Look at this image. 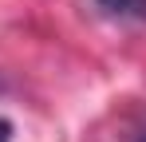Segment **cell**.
Returning <instances> with one entry per match:
<instances>
[{
    "mask_svg": "<svg viewBox=\"0 0 146 142\" xmlns=\"http://www.w3.org/2000/svg\"><path fill=\"white\" fill-rule=\"evenodd\" d=\"M95 8L111 20H146V0H95Z\"/></svg>",
    "mask_w": 146,
    "mask_h": 142,
    "instance_id": "obj_1",
    "label": "cell"
},
{
    "mask_svg": "<svg viewBox=\"0 0 146 142\" xmlns=\"http://www.w3.org/2000/svg\"><path fill=\"white\" fill-rule=\"evenodd\" d=\"M134 142H146V122L138 126V134H134Z\"/></svg>",
    "mask_w": 146,
    "mask_h": 142,
    "instance_id": "obj_3",
    "label": "cell"
},
{
    "mask_svg": "<svg viewBox=\"0 0 146 142\" xmlns=\"http://www.w3.org/2000/svg\"><path fill=\"white\" fill-rule=\"evenodd\" d=\"M0 142H12V122L0 118Z\"/></svg>",
    "mask_w": 146,
    "mask_h": 142,
    "instance_id": "obj_2",
    "label": "cell"
}]
</instances>
